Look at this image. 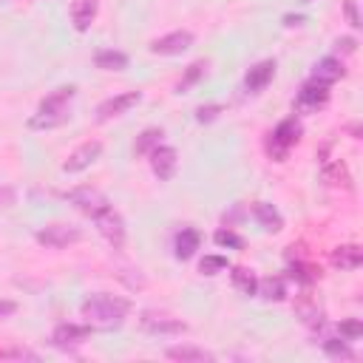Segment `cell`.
Segmentation results:
<instances>
[{"instance_id":"25","label":"cell","mask_w":363,"mask_h":363,"mask_svg":"<svg viewBox=\"0 0 363 363\" xmlns=\"http://www.w3.org/2000/svg\"><path fill=\"white\" fill-rule=\"evenodd\" d=\"M323 179H326L329 184H335V187L352 190V173H349V167H346L340 159H335V162L323 164Z\"/></svg>"},{"instance_id":"5","label":"cell","mask_w":363,"mask_h":363,"mask_svg":"<svg viewBox=\"0 0 363 363\" xmlns=\"http://www.w3.org/2000/svg\"><path fill=\"white\" fill-rule=\"evenodd\" d=\"M142 102V91H122V94H113V96H108V99H102L99 105H96V122H111V119H116V116H122V113H128L130 108H136Z\"/></svg>"},{"instance_id":"1","label":"cell","mask_w":363,"mask_h":363,"mask_svg":"<svg viewBox=\"0 0 363 363\" xmlns=\"http://www.w3.org/2000/svg\"><path fill=\"white\" fill-rule=\"evenodd\" d=\"M79 312L94 332H111V329H119L125 323V318L130 312V301L111 295V292H94L82 301Z\"/></svg>"},{"instance_id":"26","label":"cell","mask_w":363,"mask_h":363,"mask_svg":"<svg viewBox=\"0 0 363 363\" xmlns=\"http://www.w3.org/2000/svg\"><path fill=\"white\" fill-rule=\"evenodd\" d=\"M230 281H233V286L241 295H255L258 278L252 275V269H247V267H230Z\"/></svg>"},{"instance_id":"30","label":"cell","mask_w":363,"mask_h":363,"mask_svg":"<svg viewBox=\"0 0 363 363\" xmlns=\"http://www.w3.org/2000/svg\"><path fill=\"white\" fill-rule=\"evenodd\" d=\"M213 241L218 244V247H230V250H244V238L233 230V227H221V230H216L213 233Z\"/></svg>"},{"instance_id":"27","label":"cell","mask_w":363,"mask_h":363,"mask_svg":"<svg viewBox=\"0 0 363 363\" xmlns=\"http://www.w3.org/2000/svg\"><path fill=\"white\" fill-rule=\"evenodd\" d=\"M162 136H164L162 128H145V130L136 136V142H133V153H136V156H147L156 145H162Z\"/></svg>"},{"instance_id":"21","label":"cell","mask_w":363,"mask_h":363,"mask_svg":"<svg viewBox=\"0 0 363 363\" xmlns=\"http://www.w3.org/2000/svg\"><path fill=\"white\" fill-rule=\"evenodd\" d=\"M332 264L337 269H357L363 264V250L357 244H343V247L332 250Z\"/></svg>"},{"instance_id":"36","label":"cell","mask_w":363,"mask_h":363,"mask_svg":"<svg viewBox=\"0 0 363 363\" xmlns=\"http://www.w3.org/2000/svg\"><path fill=\"white\" fill-rule=\"evenodd\" d=\"M17 204V190L9 184H0V210H9Z\"/></svg>"},{"instance_id":"16","label":"cell","mask_w":363,"mask_h":363,"mask_svg":"<svg viewBox=\"0 0 363 363\" xmlns=\"http://www.w3.org/2000/svg\"><path fill=\"white\" fill-rule=\"evenodd\" d=\"M343 74H346V68H343V62H340L337 57H323V60H318V62L312 65L309 79L323 82V85H332V82L343 79Z\"/></svg>"},{"instance_id":"38","label":"cell","mask_w":363,"mask_h":363,"mask_svg":"<svg viewBox=\"0 0 363 363\" xmlns=\"http://www.w3.org/2000/svg\"><path fill=\"white\" fill-rule=\"evenodd\" d=\"M303 23H306V14H284L286 28H295V26H303Z\"/></svg>"},{"instance_id":"33","label":"cell","mask_w":363,"mask_h":363,"mask_svg":"<svg viewBox=\"0 0 363 363\" xmlns=\"http://www.w3.org/2000/svg\"><path fill=\"white\" fill-rule=\"evenodd\" d=\"M337 332H340V337H346V340H357V337L363 335V323H360L357 318H346V320L337 323Z\"/></svg>"},{"instance_id":"15","label":"cell","mask_w":363,"mask_h":363,"mask_svg":"<svg viewBox=\"0 0 363 363\" xmlns=\"http://www.w3.org/2000/svg\"><path fill=\"white\" fill-rule=\"evenodd\" d=\"M199 244H201V233H199L196 227H182V230L176 233V238H173V255H176L179 261H190V258L196 255Z\"/></svg>"},{"instance_id":"10","label":"cell","mask_w":363,"mask_h":363,"mask_svg":"<svg viewBox=\"0 0 363 363\" xmlns=\"http://www.w3.org/2000/svg\"><path fill=\"white\" fill-rule=\"evenodd\" d=\"M193 31H170V34H164V37H156L147 48H150V54H159V57H176V54H184L190 45H193Z\"/></svg>"},{"instance_id":"4","label":"cell","mask_w":363,"mask_h":363,"mask_svg":"<svg viewBox=\"0 0 363 363\" xmlns=\"http://www.w3.org/2000/svg\"><path fill=\"white\" fill-rule=\"evenodd\" d=\"M94 224H96V230H99V235L113 247V250H122V244H125V218L108 204L105 210H99L96 216H94Z\"/></svg>"},{"instance_id":"32","label":"cell","mask_w":363,"mask_h":363,"mask_svg":"<svg viewBox=\"0 0 363 363\" xmlns=\"http://www.w3.org/2000/svg\"><path fill=\"white\" fill-rule=\"evenodd\" d=\"M224 113V105H218V102H210V105H199L196 108V122H216L218 116Z\"/></svg>"},{"instance_id":"6","label":"cell","mask_w":363,"mask_h":363,"mask_svg":"<svg viewBox=\"0 0 363 363\" xmlns=\"http://www.w3.org/2000/svg\"><path fill=\"white\" fill-rule=\"evenodd\" d=\"M34 238H37V244H43V247L62 250V247H68V244H77V241L82 238V230L74 227V224H45V227H40V230L34 233Z\"/></svg>"},{"instance_id":"11","label":"cell","mask_w":363,"mask_h":363,"mask_svg":"<svg viewBox=\"0 0 363 363\" xmlns=\"http://www.w3.org/2000/svg\"><path fill=\"white\" fill-rule=\"evenodd\" d=\"M147 156H150V170H153V176H156L159 182H170V179L176 176V167H179V153H176V147H170V145H156Z\"/></svg>"},{"instance_id":"22","label":"cell","mask_w":363,"mask_h":363,"mask_svg":"<svg viewBox=\"0 0 363 363\" xmlns=\"http://www.w3.org/2000/svg\"><path fill=\"white\" fill-rule=\"evenodd\" d=\"M255 295L264 298V301H284L286 298V281L284 275H267L258 281L255 286Z\"/></svg>"},{"instance_id":"34","label":"cell","mask_w":363,"mask_h":363,"mask_svg":"<svg viewBox=\"0 0 363 363\" xmlns=\"http://www.w3.org/2000/svg\"><path fill=\"white\" fill-rule=\"evenodd\" d=\"M343 14H346V20H349L352 28H360L363 26L360 11H357V0H343Z\"/></svg>"},{"instance_id":"37","label":"cell","mask_w":363,"mask_h":363,"mask_svg":"<svg viewBox=\"0 0 363 363\" xmlns=\"http://www.w3.org/2000/svg\"><path fill=\"white\" fill-rule=\"evenodd\" d=\"M354 48H357V40H354V37H340V40L335 43V51H337V54H354Z\"/></svg>"},{"instance_id":"18","label":"cell","mask_w":363,"mask_h":363,"mask_svg":"<svg viewBox=\"0 0 363 363\" xmlns=\"http://www.w3.org/2000/svg\"><path fill=\"white\" fill-rule=\"evenodd\" d=\"M99 11V0H74L71 3V23L77 31H88L91 23L96 20Z\"/></svg>"},{"instance_id":"28","label":"cell","mask_w":363,"mask_h":363,"mask_svg":"<svg viewBox=\"0 0 363 363\" xmlns=\"http://www.w3.org/2000/svg\"><path fill=\"white\" fill-rule=\"evenodd\" d=\"M323 352L329 357H337V360H354V349L349 346L346 337H326L323 340Z\"/></svg>"},{"instance_id":"2","label":"cell","mask_w":363,"mask_h":363,"mask_svg":"<svg viewBox=\"0 0 363 363\" xmlns=\"http://www.w3.org/2000/svg\"><path fill=\"white\" fill-rule=\"evenodd\" d=\"M77 96V88L74 85H60L54 88L51 94H45L37 105V113L28 116V128L31 130H51V128H60L71 119V102Z\"/></svg>"},{"instance_id":"29","label":"cell","mask_w":363,"mask_h":363,"mask_svg":"<svg viewBox=\"0 0 363 363\" xmlns=\"http://www.w3.org/2000/svg\"><path fill=\"white\" fill-rule=\"evenodd\" d=\"M204 71H207V62H204V60H196L193 65H187V71H184V77L179 79L176 91H179V94H184V91H187L190 85H196V82H199V79L204 77Z\"/></svg>"},{"instance_id":"3","label":"cell","mask_w":363,"mask_h":363,"mask_svg":"<svg viewBox=\"0 0 363 363\" xmlns=\"http://www.w3.org/2000/svg\"><path fill=\"white\" fill-rule=\"evenodd\" d=\"M301 136H303V125H301L298 116H286V119H281V122L269 130V136H267V153H269V159H275V162H286L289 150L301 142Z\"/></svg>"},{"instance_id":"17","label":"cell","mask_w":363,"mask_h":363,"mask_svg":"<svg viewBox=\"0 0 363 363\" xmlns=\"http://www.w3.org/2000/svg\"><path fill=\"white\" fill-rule=\"evenodd\" d=\"M252 216H255V221H258L267 233H281V230H284V216H281L278 207L269 204V201H255V204H252Z\"/></svg>"},{"instance_id":"35","label":"cell","mask_w":363,"mask_h":363,"mask_svg":"<svg viewBox=\"0 0 363 363\" xmlns=\"http://www.w3.org/2000/svg\"><path fill=\"white\" fill-rule=\"evenodd\" d=\"M0 357H14V360H37V352L31 349H0Z\"/></svg>"},{"instance_id":"31","label":"cell","mask_w":363,"mask_h":363,"mask_svg":"<svg viewBox=\"0 0 363 363\" xmlns=\"http://www.w3.org/2000/svg\"><path fill=\"white\" fill-rule=\"evenodd\" d=\"M230 267V261L224 258V255H204L201 261H199V272L201 275H218V272H224Z\"/></svg>"},{"instance_id":"9","label":"cell","mask_w":363,"mask_h":363,"mask_svg":"<svg viewBox=\"0 0 363 363\" xmlns=\"http://www.w3.org/2000/svg\"><path fill=\"white\" fill-rule=\"evenodd\" d=\"M99 156H102V142H99V139H88V142L77 145V147L68 153V159L62 162V173H79V170L91 167Z\"/></svg>"},{"instance_id":"13","label":"cell","mask_w":363,"mask_h":363,"mask_svg":"<svg viewBox=\"0 0 363 363\" xmlns=\"http://www.w3.org/2000/svg\"><path fill=\"white\" fill-rule=\"evenodd\" d=\"M91 326L88 323H57L54 332H51V343L60 346V349H68V346H79L91 337Z\"/></svg>"},{"instance_id":"24","label":"cell","mask_w":363,"mask_h":363,"mask_svg":"<svg viewBox=\"0 0 363 363\" xmlns=\"http://www.w3.org/2000/svg\"><path fill=\"white\" fill-rule=\"evenodd\" d=\"M289 275L292 278H298L301 284H315V281H320V267H315L312 261H306V258H289Z\"/></svg>"},{"instance_id":"20","label":"cell","mask_w":363,"mask_h":363,"mask_svg":"<svg viewBox=\"0 0 363 363\" xmlns=\"http://www.w3.org/2000/svg\"><path fill=\"white\" fill-rule=\"evenodd\" d=\"M164 354L170 360H182V363H213L216 360V354L201 346H170Z\"/></svg>"},{"instance_id":"7","label":"cell","mask_w":363,"mask_h":363,"mask_svg":"<svg viewBox=\"0 0 363 363\" xmlns=\"http://www.w3.org/2000/svg\"><path fill=\"white\" fill-rule=\"evenodd\" d=\"M326 105H329V85L315 82V79H309V82L301 85V91L295 96V111H301V113H318Z\"/></svg>"},{"instance_id":"23","label":"cell","mask_w":363,"mask_h":363,"mask_svg":"<svg viewBox=\"0 0 363 363\" xmlns=\"http://www.w3.org/2000/svg\"><path fill=\"white\" fill-rule=\"evenodd\" d=\"M94 65L99 71H125L128 68V54L116 48H102L94 54Z\"/></svg>"},{"instance_id":"19","label":"cell","mask_w":363,"mask_h":363,"mask_svg":"<svg viewBox=\"0 0 363 363\" xmlns=\"http://www.w3.org/2000/svg\"><path fill=\"white\" fill-rule=\"evenodd\" d=\"M295 315H298L306 326H320V323H323V312H320L318 301H315L309 292H303V295L295 298Z\"/></svg>"},{"instance_id":"8","label":"cell","mask_w":363,"mask_h":363,"mask_svg":"<svg viewBox=\"0 0 363 363\" xmlns=\"http://www.w3.org/2000/svg\"><path fill=\"white\" fill-rule=\"evenodd\" d=\"M68 204H74L79 213H85L88 218H94L99 210H105L111 201L105 199V193H99L96 187H88V184H79L74 190H68Z\"/></svg>"},{"instance_id":"12","label":"cell","mask_w":363,"mask_h":363,"mask_svg":"<svg viewBox=\"0 0 363 363\" xmlns=\"http://www.w3.org/2000/svg\"><path fill=\"white\" fill-rule=\"evenodd\" d=\"M139 326L147 335H184L187 332V323L184 320L170 318V315H162V312H142Z\"/></svg>"},{"instance_id":"39","label":"cell","mask_w":363,"mask_h":363,"mask_svg":"<svg viewBox=\"0 0 363 363\" xmlns=\"http://www.w3.org/2000/svg\"><path fill=\"white\" fill-rule=\"evenodd\" d=\"M17 312V303L14 301H0V318H9Z\"/></svg>"},{"instance_id":"14","label":"cell","mask_w":363,"mask_h":363,"mask_svg":"<svg viewBox=\"0 0 363 363\" xmlns=\"http://www.w3.org/2000/svg\"><path fill=\"white\" fill-rule=\"evenodd\" d=\"M275 60H261V62H255L247 74H244V91L247 94H261L269 82H272V77H275Z\"/></svg>"},{"instance_id":"40","label":"cell","mask_w":363,"mask_h":363,"mask_svg":"<svg viewBox=\"0 0 363 363\" xmlns=\"http://www.w3.org/2000/svg\"><path fill=\"white\" fill-rule=\"evenodd\" d=\"M301 3H309V0H301Z\"/></svg>"}]
</instances>
